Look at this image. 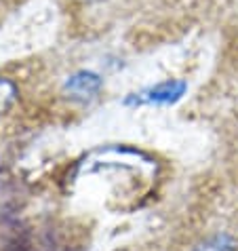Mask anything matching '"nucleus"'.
<instances>
[{
  "instance_id": "obj_5",
  "label": "nucleus",
  "mask_w": 238,
  "mask_h": 251,
  "mask_svg": "<svg viewBox=\"0 0 238 251\" xmlns=\"http://www.w3.org/2000/svg\"><path fill=\"white\" fill-rule=\"evenodd\" d=\"M80 2H101V0H80Z\"/></svg>"
},
{
  "instance_id": "obj_3",
  "label": "nucleus",
  "mask_w": 238,
  "mask_h": 251,
  "mask_svg": "<svg viewBox=\"0 0 238 251\" xmlns=\"http://www.w3.org/2000/svg\"><path fill=\"white\" fill-rule=\"evenodd\" d=\"M194 251H238V243L230 234H215L196 245Z\"/></svg>"
},
{
  "instance_id": "obj_4",
  "label": "nucleus",
  "mask_w": 238,
  "mask_h": 251,
  "mask_svg": "<svg viewBox=\"0 0 238 251\" xmlns=\"http://www.w3.org/2000/svg\"><path fill=\"white\" fill-rule=\"evenodd\" d=\"M17 85L9 78H0V114H4L6 110L13 108V103L17 101Z\"/></svg>"
},
{
  "instance_id": "obj_1",
  "label": "nucleus",
  "mask_w": 238,
  "mask_h": 251,
  "mask_svg": "<svg viewBox=\"0 0 238 251\" xmlns=\"http://www.w3.org/2000/svg\"><path fill=\"white\" fill-rule=\"evenodd\" d=\"M188 85L184 80H165L154 87H148L139 93L127 97L129 106H169L184 97Z\"/></svg>"
},
{
  "instance_id": "obj_2",
  "label": "nucleus",
  "mask_w": 238,
  "mask_h": 251,
  "mask_svg": "<svg viewBox=\"0 0 238 251\" xmlns=\"http://www.w3.org/2000/svg\"><path fill=\"white\" fill-rule=\"evenodd\" d=\"M101 87L103 80L99 78V74L91 72V70H78L66 78L64 93L74 101H91L99 95Z\"/></svg>"
}]
</instances>
